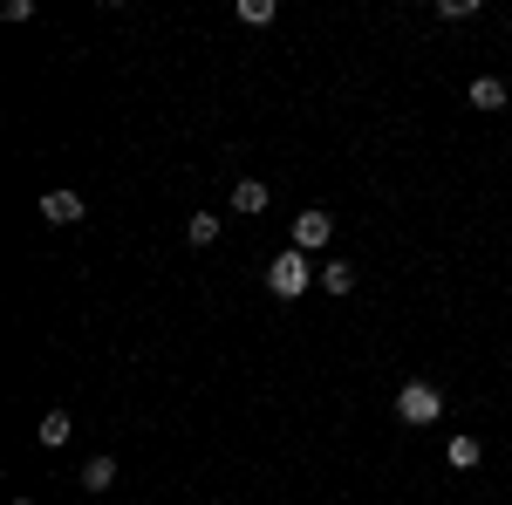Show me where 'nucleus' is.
I'll return each mask as SVG.
<instances>
[{"instance_id": "obj_8", "label": "nucleus", "mask_w": 512, "mask_h": 505, "mask_svg": "<svg viewBox=\"0 0 512 505\" xmlns=\"http://www.w3.org/2000/svg\"><path fill=\"white\" fill-rule=\"evenodd\" d=\"M41 444H48V451L69 444V410H48V417H41Z\"/></svg>"}, {"instance_id": "obj_7", "label": "nucleus", "mask_w": 512, "mask_h": 505, "mask_svg": "<svg viewBox=\"0 0 512 505\" xmlns=\"http://www.w3.org/2000/svg\"><path fill=\"white\" fill-rule=\"evenodd\" d=\"M321 287H328V294H355V267L349 260H328V267H321Z\"/></svg>"}, {"instance_id": "obj_4", "label": "nucleus", "mask_w": 512, "mask_h": 505, "mask_svg": "<svg viewBox=\"0 0 512 505\" xmlns=\"http://www.w3.org/2000/svg\"><path fill=\"white\" fill-rule=\"evenodd\" d=\"M41 219H48V226H76V219H82V198L76 192H48V198H41Z\"/></svg>"}, {"instance_id": "obj_10", "label": "nucleus", "mask_w": 512, "mask_h": 505, "mask_svg": "<svg viewBox=\"0 0 512 505\" xmlns=\"http://www.w3.org/2000/svg\"><path fill=\"white\" fill-rule=\"evenodd\" d=\"M185 239H192V246H212V239H219V219H212V212H192Z\"/></svg>"}, {"instance_id": "obj_5", "label": "nucleus", "mask_w": 512, "mask_h": 505, "mask_svg": "<svg viewBox=\"0 0 512 505\" xmlns=\"http://www.w3.org/2000/svg\"><path fill=\"white\" fill-rule=\"evenodd\" d=\"M472 110H506V82L499 76H472Z\"/></svg>"}, {"instance_id": "obj_1", "label": "nucleus", "mask_w": 512, "mask_h": 505, "mask_svg": "<svg viewBox=\"0 0 512 505\" xmlns=\"http://www.w3.org/2000/svg\"><path fill=\"white\" fill-rule=\"evenodd\" d=\"M396 417H403L410 430H431L437 417H444V389L437 383H403L396 389Z\"/></svg>"}, {"instance_id": "obj_6", "label": "nucleus", "mask_w": 512, "mask_h": 505, "mask_svg": "<svg viewBox=\"0 0 512 505\" xmlns=\"http://www.w3.org/2000/svg\"><path fill=\"white\" fill-rule=\"evenodd\" d=\"M267 198H274V192H267V178H239V185H233L239 212H267Z\"/></svg>"}, {"instance_id": "obj_3", "label": "nucleus", "mask_w": 512, "mask_h": 505, "mask_svg": "<svg viewBox=\"0 0 512 505\" xmlns=\"http://www.w3.org/2000/svg\"><path fill=\"white\" fill-rule=\"evenodd\" d=\"M328 239H335V219H328V212H315V205H308V212H301V219H294V253H321V246H328Z\"/></svg>"}, {"instance_id": "obj_13", "label": "nucleus", "mask_w": 512, "mask_h": 505, "mask_svg": "<svg viewBox=\"0 0 512 505\" xmlns=\"http://www.w3.org/2000/svg\"><path fill=\"white\" fill-rule=\"evenodd\" d=\"M14 505H28V499H14Z\"/></svg>"}, {"instance_id": "obj_11", "label": "nucleus", "mask_w": 512, "mask_h": 505, "mask_svg": "<svg viewBox=\"0 0 512 505\" xmlns=\"http://www.w3.org/2000/svg\"><path fill=\"white\" fill-rule=\"evenodd\" d=\"M239 21H246V28H267V21H274V0H239Z\"/></svg>"}, {"instance_id": "obj_2", "label": "nucleus", "mask_w": 512, "mask_h": 505, "mask_svg": "<svg viewBox=\"0 0 512 505\" xmlns=\"http://www.w3.org/2000/svg\"><path fill=\"white\" fill-rule=\"evenodd\" d=\"M308 280H315V267H308V253H274V267H267V287H274L280 301H301L308 294Z\"/></svg>"}, {"instance_id": "obj_12", "label": "nucleus", "mask_w": 512, "mask_h": 505, "mask_svg": "<svg viewBox=\"0 0 512 505\" xmlns=\"http://www.w3.org/2000/svg\"><path fill=\"white\" fill-rule=\"evenodd\" d=\"M451 465H458V471L478 465V437H451Z\"/></svg>"}, {"instance_id": "obj_9", "label": "nucleus", "mask_w": 512, "mask_h": 505, "mask_svg": "<svg viewBox=\"0 0 512 505\" xmlns=\"http://www.w3.org/2000/svg\"><path fill=\"white\" fill-rule=\"evenodd\" d=\"M82 485H89V492L117 485V458H89V465H82Z\"/></svg>"}]
</instances>
